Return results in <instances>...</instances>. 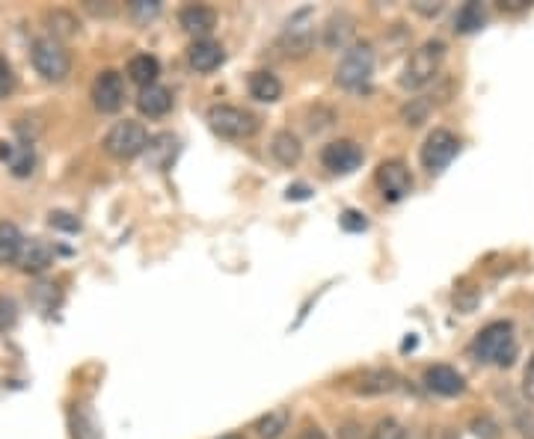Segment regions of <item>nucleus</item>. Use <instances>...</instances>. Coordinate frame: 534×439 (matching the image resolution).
Here are the masks:
<instances>
[{"instance_id": "1", "label": "nucleus", "mask_w": 534, "mask_h": 439, "mask_svg": "<svg viewBox=\"0 0 534 439\" xmlns=\"http://www.w3.org/2000/svg\"><path fill=\"white\" fill-rule=\"evenodd\" d=\"M472 353H475L481 362L511 365V362L517 359V336H514V327H511L508 321L487 324V327L475 336Z\"/></svg>"}, {"instance_id": "2", "label": "nucleus", "mask_w": 534, "mask_h": 439, "mask_svg": "<svg viewBox=\"0 0 534 439\" xmlns=\"http://www.w3.org/2000/svg\"><path fill=\"white\" fill-rule=\"evenodd\" d=\"M443 60H445V45L440 42V39H431V42L419 45V48L410 54L407 66H404L401 87L419 89V87H425V84H431V81L437 78V72H440Z\"/></svg>"}, {"instance_id": "3", "label": "nucleus", "mask_w": 534, "mask_h": 439, "mask_svg": "<svg viewBox=\"0 0 534 439\" xmlns=\"http://www.w3.org/2000/svg\"><path fill=\"white\" fill-rule=\"evenodd\" d=\"M104 149L116 161H131V158H137L149 149V131L134 119L116 122L104 137Z\"/></svg>"}, {"instance_id": "4", "label": "nucleus", "mask_w": 534, "mask_h": 439, "mask_svg": "<svg viewBox=\"0 0 534 439\" xmlns=\"http://www.w3.org/2000/svg\"><path fill=\"white\" fill-rule=\"evenodd\" d=\"M30 57H33L36 72H39L45 81H51V84L66 81L69 72H72V57H69V51L63 48V42H57L54 36H51V39H36Z\"/></svg>"}, {"instance_id": "5", "label": "nucleus", "mask_w": 534, "mask_h": 439, "mask_svg": "<svg viewBox=\"0 0 534 439\" xmlns=\"http://www.w3.org/2000/svg\"><path fill=\"white\" fill-rule=\"evenodd\" d=\"M208 122L211 128L226 137V140H244V137H253L256 128H259V119L241 107H232V104H214L208 110Z\"/></svg>"}, {"instance_id": "6", "label": "nucleus", "mask_w": 534, "mask_h": 439, "mask_svg": "<svg viewBox=\"0 0 534 439\" xmlns=\"http://www.w3.org/2000/svg\"><path fill=\"white\" fill-rule=\"evenodd\" d=\"M371 72H374V51L371 45H351L336 69V81L345 89H359L371 81Z\"/></svg>"}, {"instance_id": "7", "label": "nucleus", "mask_w": 534, "mask_h": 439, "mask_svg": "<svg viewBox=\"0 0 534 439\" xmlns=\"http://www.w3.org/2000/svg\"><path fill=\"white\" fill-rule=\"evenodd\" d=\"M457 152H460V140L451 131L437 128V131L428 134V140L422 146V167L431 176H437V173H443L445 167L457 158Z\"/></svg>"}, {"instance_id": "8", "label": "nucleus", "mask_w": 534, "mask_h": 439, "mask_svg": "<svg viewBox=\"0 0 534 439\" xmlns=\"http://www.w3.org/2000/svg\"><path fill=\"white\" fill-rule=\"evenodd\" d=\"M374 178H377V187L383 190V196L389 202H398L413 190V176H410L407 164H401V161H383L377 167V176Z\"/></svg>"}, {"instance_id": "9", "label": "nucleus", "mask_w": 534, "mask_h": 439, "mask_svg": "<svg viewBox=\"0 0 534 439\" xmlns=\"http://www.w3.org/2000/svg\"><path fill=\"white\" fill-rule=\"evenodd\" d=\"M321 164L336 173V176H345V173H354L356 167L362 164V149L356 146L354 140H336V143H327L324 152H321Z\"/></svg>"}, {"instance_id": "10", "label": "nucleus", "mask_w": 534, "mask_h": 439, "mask_svg": "<svg viewBox=\"0 0 534 439\" xmlns=\"http://www.w3.org/2000/svg\"><path fill=\"white\" fill-rule=\"evenodd\" d=\"M92 101L101 113H116L125 101V84H122V75L107 69L95 78L92 84Z\"/></svg>"}, {"instance_id": "11", "label": "nucleus", "mask_w": 534, "mask_h": 439, "mask_svg": "<svg viewBox=\"0 0 534 439\" xmlns=\"http://www.w3.org/2000/svg\"><path fill=\"white\" fill-rule=\"evenodd\" d=\"M425 386H428L431 392L443 395V398H454V395H460V392L466 389L463 377H460L451 365H431V368L425 371Z\"/></svg>"}, {"instance_id": "12", "label": "nucleus", "mask_w": 534, "mask_h": 439, "mask_svg": "<svg viewBox=\"0 0 534 439\" xmlns=\"http://www.w3.org/2000/svg\"><path fill=\"white\" fill-rule=\"evenodd\" d=\"M309 18H312L309 9H303V12H297V15L291 18V24H288V30H285V48H291L288 54H306V51H309V45H312V39H315V27H306Z\"/></svg>"}, {"instance_id": "13", "label": "nucleus", "mask_w": 534, "mask_h": 439, "mask_svg": "<svg viewBox=\"0 0 534 439\" xmlns=\"http://www.w3.org/2000/svg\"><path fill=\"white\" fill-rule=\"evenodd\" d=\"M51 262H54V250H51L48 241H42V238L24 241L21 256H18V267H21L24 273H42Z\"/></svg>"}, {"instance_id": "14", "label": "nucleus", "mask_w": 534, "mask_h": 439, "mask_svg": "<svg viewBox=\"0 0 534 439\" xmlns=\"http://www.w3.org/2000/svg\"><path fill=\"white\" fill-rule=\"evenodd\" d=\"M187 60H190V66L196 72L208 75V72H214L223 63V48L217 42H211V39H196L190 45V51H187Z\"/></svg>"}, {"instance_id": "15", "label": "nucleus", "mask_w": 534, "mask_h": 439, "mask_svg": "<svg viewBox=\"0 0 534 439\" xmlns=\"http://www.w3.org/2000/svg\"><path fill=\"white\" fill-rule=\"evenodd\" d=\"M178 21H181V27H184L187 33H193V36H205V33L214 30V24H217V12H214L211 6L193 3V6H184V9H181Z\"/></svg>"}, {"instance_id": "16", "label": "nucleus", "mask_w": 534, "mask_h": 439, "mask_svg": "<svg viewBox=\"0 0 534 439\" xmlns=\"http://www.w3.org/2000/svg\"><path fill=\"white\" fill-rule=\"evenodd\" d=\"M137 107H140L143 116H167L170 107H173V92L167 87H158V84L140 89Z\"/></svg>"}, {"instance_id": "17", "label": "nucleus", "mask_w": 534, "mask_h": 439, "mask_svg": "<svg viewBox=\"0 0 534 439\" xmlns=\"http://www.w3.org/2000/svg\"><path fill=\"white\" fill-rule=\"evenodd\" d=\"M158 75H161V63H158L152 54H137V57H131V63H128V78H131L134 84H140L143 89L155 87Z\"/></svg>"}, {"instance_id": "18", "label": "nucleus", "mask_w": 534, "mask_h": 439, "mask_svg": "<svg viewBox=\"0 0 534 439\" xmlns=\"http://www.w3.org/2000/svg\"><path fill=\"white\" fill-rule=\"evenodd\" d=\"M270 152H273V158H276L282 167H294V164L300 161V155H303V146H300L297 134L279 131V134L273 137V143H270Z\"/></svg>"}, {"instance_id": "19", "label": "nucleus", "mask_w": 534, "mask_h": 439, "mask_svg": "<svg viewBox=\"0 0 534 439\" xmlns=\"http://www.w3.org/2000/svg\"><path fill=\"white\" fill-rule=\"evenodd\" d=\"M356 389H359L362 395H383V392L398 389V377H395V371L377 368V371L362 374V377H359V383H356Z\"/></svg>"}, {"instance_id": "20", "label": "nucleus", "mask_w": 534, "mask_h": 439, "mask_svg": "<svg viewBox=\"0 0 534 439\" xmlns=\"http://www.w3.org/2000/svg\"><path fill=\"white\" fill-rule=\"evenodd\" d=\"M351 36H354V18L345 15V12L333 15L330 24L324 27V45L327 48H345Z\"/></svg>"}, {"instance_id": "21", "label": "nucleus", "mask_w": 534, "mask_h": 439, "mask_svg": "<svg viewBox=\"0 0 534 439\" xmlns=\"http://www.w3.org/2000/svg\"><path fill=\"white\" fill-rule=\"evenodd\" d=\"M247 87H250V95H253L256 101H265V104L279 101V95H282V84H279V78H276V75H270V72H253Z\"/></svg>"}, {"instance_id": "22", "label": "nucleus", "mask_w": 534, "mask_h": 439, "mask_svg": "<svg viewBox=\"0 0 534 439\" xmlns=\"http://www.w3.org/2000/svg\"><path fill=\"white\" fill-rule=\"evenodd\" d=\"M288 422H291L288 407H276V410H270L256 422V434L262 439H279L288 431Z\"/></svg>"}, {"instance_id": "23", "label": "nucleus", "mask_w": 534, "mask_h": 439, "mask_svg": "<svg viewBox=\"0 0 534 439\" xmlns=\"http://www.w3.org/2000/svg\"><path fill=\"white\" fill-rule=\"evenodd\" d=\"M21 247H24V238H21L18 226H12V223H0V264L18 262Z\"/></svg>"}, {"instance_id": "24", "label": "nucleus", "mask_w": 534, "mask_h": 439, "mask_svg": "<svg viewBox=\"0 0 534 439\" xmlns=\"http://www.w3.org/2000/svg\"><path fill=\"white\" fill-rule=\"evenodd\" d=\"M9 170H12V176L18 178H27L33 173V167H36V158H33V146L30 143H21V146H9Z\"/></svg>"}, {"instance_id": "25", "label": "nucleus", "mask_w": 534, "mask_h": 439, "mask_svg": "<svg viewBox=\"0 0 534 439\" xmlns=\"http://www.w3.org/2000/svg\"><path fill=\"white\" fill-rule=\"evenodd\" d=\"M481 24H484V9L478 3H466L454 18L457 33H475V30H481Z\"/></svg>"}, {"instance_id": "26", "label": "nucleus", "mask_w": 534, "mask_h": 439, "mask_svg": "<svg viewBox=\"0 0 534 439\" xmlns=\"http://www.w3.org/2000/svg\"><path fill=\"white\" fill-rule=\"evenodd\" d=\"M48 24H51V33H54L57 42L78 33V21H75L69 12H51V15H48Z\"/></svg>"}, {"instance_id": "27", "label": "nucleus", "mask_w": 534, "mask_h": 439, "mask_svg": "<svg viewBox=\"0 0 534 439\" xmlns=\"http://www.w3.org/2000/svg\"><path fill=\"white\" fill-rule=\"evenodd\" d=\"M371 439H407V431L395 419H380L371 431Z\"/></svg>"}, {"instance_id": "28", "label": "nucleus", "mask_w": 534, "mask_h": 439, "mask_svg": "<svg viewBox=\"0 0 534 439\" xmlns=\"http://www.w3.org/2000/svg\"><path fill=\"white\" fill-rule=\"evenodd\" d=\"M131 12H134L137 21H152V18L161 12V3H158V0H134V3H131Z\"/></svg>"}, {"instance_id": "29", "label": "nucleus", "mask_w": 534, "mask_h": 439, "mask_svg": "<svg viewBox=\"0 0 534 439\" xmlns=\"http://www.w3.org/2000/svg\"><path fill=\"white\" fill-rule=\"evenodd\" d=\"M18 321V306L9 297H0V330H12Z\"/></svg>"}, {"instance_id": "30", "label": "nucleus", "mask_w": 534, "mask_h": 439, "mask_svg": "<svg viewBox=\"0 0 534 439\" xmlns=\"http://www.w3.org/2000/svg\"><path fill=\"white\" fill-rule=\"evenodd\" d=\"M339 223H342L345 232H365V229H368V220H365L362 211H345V214L339 217Z\"/></svg>"}, {"instance_id": "31", "label": "nucleus", "mask_w": 534, "mask_h": 439, "mask_svg": "<svg viewBox=\"0 0 534 439\" xmlns=\"http://www.w3.org/2000/svg\"><path fill=\"white\" fill-rule=\"evenodd\" d=\"M51 226H57V229H66V232H78V229H81V223H78L72 214H66V211H57V214H51Z\"/></svg>"}, {"instance_id": "32", "label": "nucleus", "mask_w": 534, "mask_h": 439, "mask_svg": "<svg viewBox=\"0 0 534 439\" xmlns=\"http://www.w3.org/2000/svg\"><path fill=\"white\" fill-rule=\"evenodd\" d=\"M12 87H15V75H12L9 63L0 57V98H6L12 92Z\"/></svg>"}, {"instance_id": "33", "label": "nucleus", "mask_w": 534, "mask_h": 439, "mask_svg": "<svg viewBox=\"0 0 534 439\" xmlns=\"http://www.w3.org/2000/svg\"><path fill=\"white\" fill-rule=\"evenodd\" d=\"M425 113H428V104H425V101H416L413 107L404 110V119H407V125H422V122H425Z\"/></svg>"}, {"instance_id": "34", "label": "nucleus", "mask_w": 534, "mask_h": 439, "mask_svg": "<svg viewBox=\"0 0 534 439\" xmlns=\"http://www.w3.org/2000/svg\"><path fill=\"white\" fill-rule=\"evenodd\" d=\"M523 392H526L529 401H534V356L529 359V368H526V377H523Z\"/></svg>"}, {"instance_id": "35", "label": "nucleus", "mask_w": 534, "mask_h": 439, "mask_svg": "<svg viewBox=\"0 0 534 439\" xmlns=\"http://www.w3.org/2000/svg\"><path fill=\"white\" fill-rule=\"evenodd\" d=\"M413 9H416V12H422V15H437V12L443 9V3H431V0H419V3H413Z\"/></svg>"}, {"instance_id": "36", "label": "nucleus", "mask_w": 534, "mask_h": 439, "mask_svg": "<svg viewBox=\"0 0 534 439\" xmlns=\"http://www.w3.org/2000/svg\"><path fill=\"white\" fill-rule=\"evenodd\" d=\"M342 439H365V434H362V428H359V425H345Z\"/></svg>"}, {"instance_id": "37", "label": "nucleus", "mask_w": 534, "mask_h": 439, "mask_svg": "<svg viewBox=\"0 0 534 439\" xmlns=\"http://www.w3.org/2000/svg\"><path fill=\"white\" fill-rule=\"evenodd\" d=\"M300 439H327V434H324L321 428H306V431L300 434Z\"/></svg>"}, {"instance_id": "38", "label": "nucleus", "mask_w": 534, "mask_h": 439, "mask_svg": "<svg viewBox=\"0 0 534 439\" xmlns=\"http://www.w3.org/2000/svg\"><path fill=\"white\" fill-rule=\"evenodd\" d=\"M220 439H244V437H238V434H229V437H220Z\"/></svg>"}]
</instances>
